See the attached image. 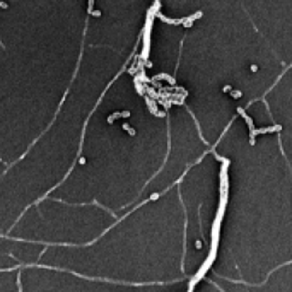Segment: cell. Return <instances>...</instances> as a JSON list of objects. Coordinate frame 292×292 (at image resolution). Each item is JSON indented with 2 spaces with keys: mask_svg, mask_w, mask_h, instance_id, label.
Listing matches in <instances>:
<instances>
[{
  "mask_svg": "<svg viewBox=\"0 0 292 292\" xmlns=\"http://www.w3.org/2000/svg\"><path fill=\"white\" fill-rule=\"evenodd\" d=\"M237 113H239L241 116L244 118V121H246V125H248L249 128V144H255V138H256V128H255V123H253V120L249 118L248 115H246V111L243 109V108H237Z\"/></svg>",
  "mask_w": 292,
  "mask_h": 292,
  "instance_id": "obj_1",
  "label": "cell"
},
{
  "mask_svg": "<svg viewBox=\"0 0 292 292\" xmlns=\"http://www.w3.org/2000/svg\"><path fill=\"white\" fill-rule=\"evenodd\" d=\"M202 15H204V12H202V10H198V12H195V14H193V15H190V17H185V19H181V24H183V26H185V27H190V26H191V24H193V21H196V19H200V17H202Z\"/></svg>",
  "mask_w": 292,
  "mask_h": 292,
  "instance_id": "obj_2",
  "label": "cell"
},
{
  "mask_svg": "<svg viewBox=\"0 0 292 292\" xmlns=\"http://www.w3.org/2000/svg\"><path fill=\"white\" fill-rule=\"evenodd\" d=\"M130 116V111H116V113H113V115H109L108 116V123H113L115 120H118V118H128Z\"/></svg>",
  "mask_w": 292,
  "mask_h": 292,
  "instance_id": "obj_3",
  "label": "cell"
},
{
  "mask_svg": "<svg viewBox=\"0 0 292 292\" xmlns=\"http://www.w3.org/2000/svg\"><path fill=\"white\" fill-rule=\"evenodd\" d=\"M282 126L280 125H273V126H265V128H256V135L260 133H272V132H280Z\"/></svg>",
  "mask_w": 292,
  "mask_h": 292,
  "instance_id": "obj_4",
  "label": "cell"
},
{
  "mask_svg": "<svg viewBox=\"0 0 292 292\" xmlns=\"http://www.w3.org/2000/svg\"><path fill=\"white\" fill-rule=\"evenodd\" d=\"M155 80H167L171 85H176V80H174V77H171V75H167V74H159L157 77L154 79V82Z\"/></svg>",
  "mask_w": 292,
  "mask_h": 292,
  "instance_id": "obj_5",
  "label": "cell"
},
{
  "mask_svg": "<svg viewBox=\"0 0 292 292\" xmlns=\"http://www.w3.org/2000/svg\"><path fill=\"white\" fill-rule=\"evenodd\" d=\"M121 126H123V130H126V132H128V133H130V135H132V137H133V135H135V130H133V128H132V126H130V125H128V123H123V125H121Z\"/></svg>",
  "mask_w": 292,
  "mask_h": 292,
  "instance_id": "obj_6",
  "label": "cell"
},
{
  "mask_svg": "<svg viewBox=\"0 0 292 292\" xmlns=\"http://www.w3.org/2000/svg\"><path fill=\"white\" fill-rule=\"evenodd\" d=\"M231 96H232L234 99H239V97L243 96V94H241V91H231Z\"/></svg>",
  "mask_w": 292,
  "mask_h": 292,
  "instance_id": "obj_7",
  "label": "cell"
},
{
  "mask_svg": "<svg viewBox=\"0 0 292 292\" xmlns=\"http://www.w3.org/2000/svg\"><path fill=\"white\" fill-rule=\"evenodd\" d=\"M224 93H231V85H224Z\"/></svg>",
  "mask_w": 292,
  "mask_h": 292,
  "instance_id": "obj_8",
  "label": "cell"
},
{
  "mask_svg": "<svg viewBox=\"0 0 292 292\" xmlns=\"http://www.w3.org/2000/svg\"><path fill=\"white\" fill-rule=\"evenodd\" d=\"M157 198H159V193H154V195L150 196V200H157Z\"/></svg>",
  "mask_w": 292,
  "mask_h": 292,
  "instance_id": "obj_9",
  "label": "cell"
},
{
  "mask_svg": "<svg viewBox=\"0 0 292 292\" xmlns=\"http://www.w3.org/2000/svg\"><path fill=\"white\" fill-rule=\"evenodd\" d=\"M93 15H96V17H97V15H101V12L99 10H93Z\"/></svg>",
  "mask_w": 292,
  "mask_h": 292,
  "instance_id": "obj_10",
  "label": "cell"
}]
</instances>
